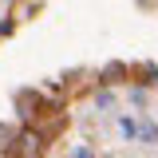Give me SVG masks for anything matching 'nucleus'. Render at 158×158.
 Listing matches in <instances>:
<instances>
[{
    "instance_id": "obj_1",
    "label": "nucleus",
    "mask_w": 158,
    "mask_h": 158,
    "mask_svg": "<svg viewBox=\"0 0 158 158\" xmlns=\"http://www.w3.org/2000/svg\"><path fill=\"white\" fill-rule=\"evenodd\" d=\"M16 107H20V118H28V123H32V118L40 115V99H36V91H20V95H16Z\"/></svg>"
},
{
    "instance_id": "obj_2",
    "label": "nucleus",
    "mask_w": 158,
    "mask_h": 158,
    "mask_svg": "<svg viewBox=\"0 0 158 158\" xmlns=\"http://www.w3.org/2000/svg\"><path fill=\"white\" fill-rule=\"evenodd\" d=\"M138 138H142L146 146H158V127H154L146 115H138Z\"/></svg>"
},
{
    "instance_id": "obj_3",
    "label": "nucleus",
    "mask_w": 158,
    "mask_h": 158,
    "mask_svg": "<svg viewBox=\"0 0 158 158\" xmlns=\"http://www.w3.org/2000/svg\"><path fill=\"white\" fill-rule=\"evenodd\" d=\"M20 150H24V154H36L40 150V135L36 131H24V135H20Z\"/></svg>"
},
{
    "instance_id": "obj_4",
    "label": "nucleus",
    "mask_w": 158,
    "mask_h": 158,
    "mask_svg": "<svg viewBox=\"0 0 158 158\" xmlns=\"http://www.w3.org/2000/svg\"><path fill=\"white\" fill-rule=\"evenodd\" d=\"M8 146H12V127H4V123H0V154H4Z\"/></svg>"
},
{
    "instance_id": "obj_5",
    "label": "nucleus",
    "mask_w": 158,
    "mask_h": 158,
    "mask_svg": "<svg viewBox=\"0 0 158 158\" xmlns=\"http://www.w3.org/2000/svg\"><path fill=\"white\" fill-rule=\"evenodd\" d=\"M118 127H123V135H127V138H138V123H135V118H123Z\"/></svg>"
},
{
    "instance_id": "obj_6",
    "label": "nucleus",
    "mask_w": 158,
    "mask_h": 158,
    "mask_svg": "<svg viewBox=\"0 0 158 158\" xmlns=\"http://www.w3.org/2000/svg\"><path fill=\"white\" fill-rule=\"evenodd\" d=\"M75 158H95V154H91L87 146H75Z\"/></svg>"
},
{
    "instance_id": "obj_7",
    "label": "nucleus",
    "mask_w": 158,
    "mask_h": 158,
    "mask_svg": "<svg viewBox=\"0 0 158 158\" xmlns=\"http://www.w3.org/2000/svg\"><path fill=\"white\" fill-rule=\"evenodd\" d=\"M8 32H12V24H8V20H0V36H8Z\"/></svg>"
},
{
    "instance_id": "obj_8",
    "label": "nucleus",
    "mask_w": 158,
    "mask_h": 158,
    "mask_svg": "<svg viewBox=\"0 0 158 158\" xmlns=\"http://www.w3.org/2000/svg\"><path fill=\"white\" fill-rule=\"evenodd\" d=\"M138 4H150V0H138Z\"/></svg>"
}]
</instances>
